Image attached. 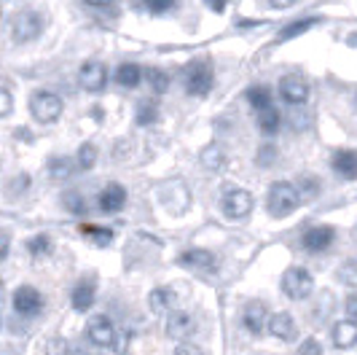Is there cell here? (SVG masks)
Returning a JSON list of instances; mask_svg holds the SVG:
<instances>
[{"mask_svg":"<svg viewBox=\"0 0 357 355\" xmlns=\"http://www.w3.org/2000/svg\"><path fill=\"white\" fill-rule=\"evenodd\" d=\"M43 30V19L36 11H22L17 19H14V27H11V36L17 43H30L36 41Z\"/></svg>","mask_w":357,"mask_h":355,"instance_id":"5b68a950","label":"cell"},{"mask_svg":"<svg viewBox=\"0 0 357 355\" xmlns=\"http://www.w3.org/2000/svg\"><path fill=\"white\" fill-rule=\"evenodd\" d=\"M86 337H89L91 345H97V347H110V342L116 337V328H113V323L110 318L105 315H94V318L86 323Z\"/></svg>","mask_w":357,"mask_h":355,"instance_id":"9c48e42d","label":"cell"},{"mask_svg":"<svg viewBox=\"0 0 357 355\" xmlns=\"http://www.w3.org/2000/svg\"><path fill=\"white\" fill-rule=\"evenodd\" d=\"M86 3H89V6H107L110 0H86Z\"/></svg>","mask_w":357,"mask_h":355,"instance_id":"7dc6e473","label":"cell"},{"mask_svg":"<svg viewBox=\"0 0 357 355\" xmlns=\"http://www.w3.org/2000/svg\"><path fill=\"white\" fill-rule=\"evenodd\" d=\"M126 205V189L119 183H110L107 189H102L100 194V210L102 213H119Z\"/></svg>","mask_w":357,"mask_h":355,"instance_id":"5bb4252c","label":"cell"},{"mask_svg":"<svg viewBox=\"0 0 357 355\" xmlns=\"http://www.w3.org/2000/svg\"><path fill=\"white\" fill-rule=\"evenodd\" d=\"M280 94H282V100L290 103V106H304L306 100H309V84H306V78L290 73V75H285L280 81Z\"/></svg>","mask_w":357,"mask_h":355,"instance_id":"52a82bcc","label":"cell"},{"mask_svg":"<svg viewBox=\"0 0 357 355\" xmlns=\"http://www.w3.org/2000/svg\"><path fill=\"white\" fill-rule=\"evenodd\" d=\"M183 266H194V269H213L215 264V256L210 250H202V248H191L185 253H180L178 259Z\"/></svg>","mask_w":357,"mask_h":355,"instance_id":"ac0fdd59","label":"cell"},{"mask_svg":"<svg viewBox=\"0 0 357 355\" xmlns=\"http://www.w3.org/2000/svg\"><path fill=\"white\" fill-rule=\"evenodd\" d=\"M298 205H301V194H298V189H296L293 183L280 180V183H274V186L268 189V199H266L268 215H274V218H287Z\"/></svg>","mask_w":357,"mask_h":355,"instance_id":"6da1fadb","label":"cell"},{"mask_svg":"<svg viewBox=\"0 0 357 355\" xmlns=\"http://www.w3.org/2000/svg\"><path fill=\"white\" fill-rule=\"evenodd\" d=\"M220 210L229 218H245L252 210V194L245 189H229L220 199Z\"/></svg>","mask_w":357,"mask_h":355,"instance_id":"8992f818","label":"cell"},{"mask_svg":"<svg viewBox=\"0 0 357 355\" xmlns=\"http://www.w3.org/2000/svg\"><path fill=\"white\" fill-rule=\"evenodd\" d=\"M62 202H65V208L70 210L73 215H86V199L78 194V191H65V196H62Z\"/></svg>","mask_w":357,"mask_h":355,"instance_id":"83f0119b","label":"cell"},{"mask_svg":"<svg viewBox=\"0 0 357 355\" xmlns=\"http://www.w3.org/2000/svg\"><path fill=\"white\" fill-rule=\"evenodd\" d=\"M202 164L207 167V170H220L223 164H226V151L218 145V143H210L204 151H202Z\"/></svg>","mask_w":357,"mask_h":355,"instance_id":"603a6c76","label":"cell"},{"mask_svg":"<svg viewBox=\"0 0 357 355\" xmlns=\"http://www.w3.org/2000/svg\"><path fill=\"white\" fill-rule=\"evenodd\" d=\"M282 291H285L287 299L301 302V299H306L314 291V280H312V275L306 269L293 266V269H287L285 275H282Z\"/></svg>","mask_w":357,"mask_h":355,"instance_id":"277c9868","label":"cell"},{"mask_svg":"<svg viewBox=\"0 0 357 355\" xmlns=\"http://www.w3.org/2000/svg\"><path fill=\"white\" fill-rule=\"evenodd\" d=\"M333 240H336V231L331 229V226H314V229H309L304 234V248L312 250V253H317V250H325L328 245H333Z\"/></svg>","mask_w":357,"mask_h":355,"instance_id":"9a60e30c","label":"cell"},{"mask_svg":"<svg viewBox=\"0 0 357 355\" xmlns=\"http://www.w3.org/2000/svg\"><path fill=\"white\" fill-rule=\"evenodd\" d=\"M175 355H204V353L199 350L197 345H188V342H183L178 350H175Z\"/></svg>","mask_w":357,"mask_h":355,"instance_id":"b9f144b4","label":"cell"},{"mask_svg":"<svg viewBox=\"0 0 357 355\" xmlns=\"http://www.w3.org/2000/svg\"><path fill=\"white\" fill-rule=\"evenodd\" d=\"M8 250H11V240H8V234L0 231V261L8 256Z\"/></svg>","mask_w":357,"mask_h":355,"instance_id":"ee69618b","label":"cell"},{"mask_svg":"<svg viewBox=\"0 0 357 355\" xmlns=\"http://www.w3.org/2000/svg\"><path fill=\"white\" fill-rule=\"evenodd\" d=\"M274 159H277V148H274V145H264V148L258 151V164H261V167H268Z\"/></svg>","mask_w":357,"mask_h":355,"instance_id":"f35d334b","label":"cell"},{"mask_svg":"<svg viewBox=\"0 0 357 355\" xmlns=\"http://www.w3.org/2000/svg\"><path fill=\"white\" fill-rule=\"evenodd\" d=\"M78 78H81V87L86 92H102L107 84V71L102 62H86L78 73Z\"/></svg>","mask_w":357,"mask_h":355,"instance_id":"30bf717a","label":"cell"},{"mask_svg":"<svg viewBox=\"0 0 357 355\" xmlns=\"http://www.w3.org/2000/svg\"><path fill=\"white\" fill-rule=\"evenodd\" d=\"M30 189V175H17V178H11L8 183H6V194L8 196H14V194H24Z\"/></svg>","mask_w":357,"mask_h":355,"instance_id":"1f68e13d","label":"cell"},{"mask_svg":"<svg viewBox=\"0 0 357 355\" xmlns=\"http://www.w3.org/2000/svg\"><path fill=\"white\" fill-rule=\"evenodd\" d=\"M280 122H282V116L274 106H266L258 110V126H261L264 135H274L280 129Z\"/></svg>","mask_w":357,"mask_h":355,"instance_id":"ffe728a7","label":"cell"},{"mask_svg":"<svg viewBox=\"0 0 357 355\" xmlns=\"http://www.w3.org/2000/svg\"><path fill=\"white\" fill-rule=\"evenodd\" d=\"M11 108H14V100H11V94H8L6 89H0V119H6V116L11 113Z\"/></svg>","mask_w":357,"mask_h":355,"instance_id":"60d3db41","label":"cell"},{"mask_svg":"<svg viewBox=\"0 0 357 355\" xmlns=\"http://www.w3.org/2000/svg\"><path fill=\"white\" fill-rule=\"evenodd\" d=\"M331 337H333V345H336L339 350H352L357 342V323L352 318L339 320V323L333 326Z\"/></svg>","mask_w":357,"mask_h":355,"instance_id":"4fadbf2b","label":"cell"},{"mask_svg":"<svg viewBox=\"0 0 357 355\" xmlns=\"http://www.w3.org/2000/svg\"><path fill=\"white\" fill-rule=\"evenodd\" d=\"M140 78H143V71H140V65H135V62H124V65L116 71V81L126 89H135L140 84Z\"/></svg>","mask_w":357,"mask_h":355,"instance_id":"7402d4cb","label":"cell"},{"mask_svg":"<svg viewBox=\"0 0 357 355\" xmlns=\"http://www.w3.org/2000/svg\"><path fill=\"white\" fill-rule=\"evenodd\" d=\"M347 315H349V318L355 320V315H357V302H355V294H352V296H349V299H347Z\"/></svg>","mask_w":357,"mask_h":355,"instance_id":"f6af8a7d","label":"cell"},{"mask_svg":"<svg viewBox=\"0 0 357 355\" xmlns=\"http://www.w3.org/2000/svg\"><path fill=\"white\" fill-rule=\"evenodd\" d=\"M110 345L116 347V353H119V355L129 353V345H132V331H121V334H119V339L113 337V342H110Z\"/></svg>","mask_w":357,"mask_h":355,"instance_id":"d590c367","label":"cell"},{"mask_svg":"<svg viewBox=\"0 0 357 355\" xmlns=\"http://www.w3.org/2000/svg\"><path fill=\"white\" fill-rule=\"evenodd\" d=\"M94 304V283L91 280H81L73 291V310L78 312H89Z\"/></svg>","mask_w":357,"mask_h":355,"instance_id":"d6986e66","label":"cell"},{"mask_svg":"<svg viewBox=\"0 0 357 355\" xmlns=\"http://www.w3.org/2000/svg\"><path fill=\"white\" fill-rule=\"evenodd\" d=\"M339 280L341 283H347L349 288H355L357 280H355V261H347L344 264V269H341V275H339Z\"/></svg>","mask_w":357,"mask_h":355,"instance_id":"74e56055","label":"cell"},{"mask_svg":"<svg viewBox=\"0 0 357 355\" xmlns=\"http://www.w3.org/2000/svg\"><path fill=\"white\" fill-rule=\"evenodd\" d=\"M194 328H197V320H194V315H188V312H172L167 318V337L169 339L191 337Z\"/></svg>","mask_w":357,"mask_h":355,"instance_id":"7c38bea8","label":"cell"},{"mask_svg":"<svg viewBox=\"0 0 357 355\" xmlns=\"http://www.w3.org/2000/svg\"><path fill=\"white\" fill-rule=\"evenodd\" d=\"M207 3V8L215 11V14H223L226 11V6H229V0H204Z\"/></svg>","mask_w":357,"mask_h":355,"instance_id":"7bdbcfd3","label":"cell"},{"mask_svg":"<svg viewBox=\"0 0 357 355\" xmlns=\"http://www.w3.org/2000/svg\"><path fill=\"white\" fill-rule=\"evenodd\" d=\"M248 100H250V106L255 108V110H261V108H266V106H274V94H271L268 87L248 89Z\"/></svg>","mask_w":357,"mask_h":355,"instance_id":"d4e9b609","label":"cell"},{"mask_svg":"<svg viewBox=\"0 0 357 355\" xmlns=\"http://www.w3.org/2000/svg\"><path fill=\"white\" fill-rule=\"evenodd\" d=\"M73 170H75V164H73L68 157H54V159L49 161V175H52L54 180H68V178L73 175Z\"/></svg>","mask_w":357,"mask_h":355,"instance_id":"cb8c5ba5","label":"cell"},{"mask_svg":"<svg viewBox=\"0 0 357 355\" xmlns=\"http://www.w3.org/2000/svg\"><path fill=\"white\" fill-rule=\"evenodd\" d=\"M94 161H97V148H94L91 143H84V145L78 148V167H81V170H91Z\"/></svg>","mask_w":357,"mask_h":355,"instance_id":"f546056e","label":"cell"},{"mask_svg":"<svg viewBox=\"0 0 357 355\" xmlns=\"http://www.w3.org/2000/svg\"><path fill=\"white\" fill-rule=\"evenodd\" d=\"M175 3L178 0H143V6H145V11H151V14H167V11H172L175 8Z\"/></svg>","mask_w":357,"mask_h":355,"instance_id":"836d02e7","label":"cell"},{"mask_svg":"<svg viewBox=\"0 0 357 355\" xmlns=\"http://www.w3.org/2000/svg\"><path fill=\"white\" fill-rule=\"evenodd\" d=\"M27 250H30L33 256H49V253H52V240H49L46 234H38V237H33V240L27 242Z\"/></svg>","mask_w":357,"mask_h":355,"instance_id":"4dcf8cb0","label":"cell"},{"mask_svg":"<svg viewBox=\"0 0 357 355\" xmlns=\"http://www.w3.org/2000/svg\"><path fill=\"white\" fill-rule=\"evenodd\" d=\"M148 304H151L153 312H167L175 304V291L172 288H153L151 296H148Z\"/></svg>","mask_w":357,"mask_h":355,"instance_id":"44dd1931","label":"cell"},{"mask_svg":"<svg viewBox=\"0 0 357 355\" xmlns=\"http://www.w3.org/2000/svg\"><path fill=\"white\" fill-rule=\"evenodd\" d=\"M49 355H70V345L65 339H54L49 342Z\"/></svg>","mask_w":357,"mask_h":355,"instance_id":"ab89813d","label":"cell"},{"mask_svg":"<svg viewBox=\"0 0 357 355\" xmlns=\"http://www.w3.org/2000/svg\"><path fill=\"white\" fill-rule=\"evenodd\" d=\"M14 310H17L19 315H27V318L38 315L43 310V296L38 294L33 285H22L14 294Z\"/></svg>","mask_w":357,"mask_h":355,"instance_id":"ba28073f","label":"cell"},{"mask_svg":"<svg viewBox=\"0 0 357 355\" xmlns=\"http://www.w3.org/2000/svg\"><path fill=\"white\" fill-rule=\"evenodd\" d=\"M268 3H271L274 8H290V6L296 3V0H268Z\"/></svg>","mask_w":357,"mask_h":355,"instance_id":"bcb514c9","label":"cell"},{"mask_svg":"<svg viewBox=\"0 0 357 355\" xmlns=\"http://www.w3.org/2000/svg\"><path fill=\"white\" fill-rule=\"evenodd\" d=\"M266 326H268V334H274V337L282 339V342H290V339L296 337V323H293V318L287 312H277V315L266 318Z\"/></svg>","mask_w":357,"mask_h":355,"instance_id":"2e32d148","label":"cell"},{"mask_svg":"<svg viewBox=\"0 0 357 355\" xmlns=\"http://www.w3.org/2000/svg\"><path fill=\"white\" fill-rule=\"evenodd\" d=\"M81 231H84V234H89V237H94V242H97V245H107V242L113 240V231L110 229H100V226H89V224H84Z\"/></svg>","mask_w":357,"mask_h":355,"instance_id":"d6a6232c","label":"cell"},{"mask_svg":"<svg viewBox=\"0 0 357 355\" xmlns=\"http://www.w3.org/2000/svg\"><path fill=\"white\" fill-rule=\"evenodd\" d=\"M145 78H148V84H151V89H153L156 94H164V92L169 89V75L164 71H159V68H148V71H145Z\"/></svg>","mask_w":357,"mask_h":355,"instance_id":"484cf974","label":"cell"},{"mask_svg":"<svg viewBox=\"0 0 357 355\" xmlns=\"http://www.w3.org/2000/svg\"><path fill=\"white\" fill-rule=\"evenodd\" d=\"M298 355H322V345L317 337H309L301 342V347H298Z\"/></svg>","mask_w":357,"mask_h":355,"instance_id":"e575fe53","label":"cell"},{"mask_svg":"<svg viewBox=\"0 0 357 355\" xmlns=\"http://www.w3.org/2000/svg\"><path fill=\"white\" fill-rule=\"evenodd\" d=\"M266 318H268V310L264 302H250L245 307V312H242V323H245V328L250 331L252 337H258V334H264V328H266Z\"/></svg>","mask_w":357,"mask_h":355,"instance_id":"8fae6325","label":"cell"},{"mask_svg":"<svg viewBox=\"0 0 357 355\" xmlns=\"http://www.w3.org/2000/svg\"><path fill=\"white\" fill-rule=\"evenodd\" d=\"M333 170L339 173V175H344L347 180H355L357 175V157L352 148H341V151H336L333 154Z\"/></svg>","mask_w":357,"mask_h":355,"instance_id":"e0dca14e","label":"cell"},{"mask_svg":"<svg viewBox=\"0 0 357 355\" xmlns=\"http://www.w3.org/2000/svg\"><path fill=\"white\" fill-rule=\"evenodd\" d=\"M30 113L40 124H54L62 116V100L54 92H36L30 97Z\"/></svg>","mask_w":357,"mask_h":355,"instance_id":"3957f363","label":"cell"},{"mask_svg":"<svg viewBox=\"0 0 357 355\" xmlns=\"http://www.w3.org/2000/svg\"><path fill=\"white\" fill-rule=\"evenodd\" d=\"M159 119V106L156 103H140L137 106V124L148 126Z\"/></svg>","mask_w":357,"mask_h":355,"instance_id":"f1b7e54d","label":"cell"},{"mask_svg":"<svg viewBox=\"0 0 357 355\" xmlns=\"http://www.w3.org/2000/svg\"><path fill=\"white\" fill-rule=\"evenodd\" d=\"M317 22H320V19H301V22H293V24H287V27H282V30H280V41H287V38L301 36V33H306V30H312Z\"/></svg>","mask_w":357,"mask_h":355,"instance_id":"4316f807","label":"cell"},{"mask_svg":"<svg viewBox=\"0 0 357 355\" xmlns=\"http://www.w3.org/2000/svg\"><path fill=\"white\" fill-rule=\"evenodd\" d=\"M213 81H215V73H213V62H210V59H194V62H188V68L183 71L185 92L194 94V97L210 94Z\"/></svg>","mask_w":357,"mask_h":355,"instance_id":"7a4b0ae2","label":"cell"},{"mask_svg":"<svg viewBox=\"0 0 357 355\" xmlns=\"http://www.w3.org/2000/svg\"><path fill=\"white\" fill-rule=\"evenodd\" d=\"M296 189H304L309 196H314L317 191H320V180H317V178H312V175H304L301 180H298V186H296Z\"/></svg>","mask_w":357,"mask_h":355,"instance_id":"8d00e7d4","label":"cell"}]
</instances>
